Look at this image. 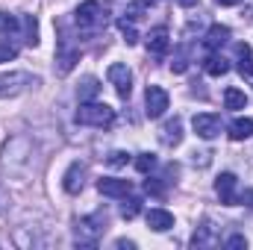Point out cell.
<instances>
[{"mask_svg": "<svg viewBox=\"0 0 253 250\" xmlns=\"http://www.w3.org/2000/svg\"><path fill=\"white\" fill-rule=\"evenodd\" d=\"M115 248H118V250H132V248H135V242H126V239H118V242H115Z\"/></svg>", "mask_w": 253, "mask_h": 250, "instance_id": "33", "label": "cell"}, {"mask_svg": "<svg viewBox=\"0 0 253 250\" xmlns=\"http://www.w3.org/2000/svg\"><path fill=\"white\" fill-rule=\"evenodd\" d=\"M168 106H171L168 91L159 88V85H147V91H144V115L147 118H162L168 112Z\"/></svg>", "mask_w": 253, "mask_h": 250, "instance_id": "5", "label": "cell"}, {"mask_svg": "<svg viewBox=\"0 0 253 250\" xmlns=\"http://www.w3.org/2000/svg\"><path fill=\"white\" fill-rule=\"evenodd\" d=\"M18 30H21V18H15L9 12H0V42L18 36Z\"/></svg>", "mask_w": 253, "mask_h": 250, "instance_id": "22", "label": "cell"}, {"mask_svg": "<svg viewBox=\"0 0 253 250\" xmlns=\"http://www.w3.org/2000/svg\"><path fill=\"white\" fill-rule=\"evenodd\" d=\"M144 191L153 194V197H162V194H165V188L159 186V180H147V183H144Z\"/></svg>", "mask_w": 253, "mask_h": 250, "instance_id": "31", "label": "cell"}, {"mask_svg": "<svg viewBox=\"0 0 253 250\" xmlns=\"http://www.w3.org/2000/svg\"><path fill=\"white\" fill-rule=\"evenodd\" d=\"M103 233H106V215H103V212H94V215H88V218H83V221L77 224L74 242H77V245L94 248V245L103 239Z\"/></svg>", "mask_w": 253, "mask_h": 250, "instance_id": "2", "label": "cell"}, {"mask_svg": "<svg viewBox=\"0 0 253 250\" xmlns=\"http://www.w3.org/2000/svg\"><path fill=\"white\" fill-rule=\"evenodd\" d=\"M224 106L233 109V112H239V109L248 106V94H245L242 88H233V85H230V88L224 91Z\"/></svg>", "mask_w": 253, "mask_h": 250, "instance_id": "21", "label": "cell"}, {"mask_svg": "<svg viewBox=\"0 0 253 250\" xmlns=\"http://www.w3.org/2000/svg\"><path fill=\"white\" fill-rule=\"evenodd\" d=\"M159 141L165 144V147H177L180 141H183V118H168L165 124L159 126Z\"/></svg>", "mask_w": 253, "mask_h": 250, "instance_id": "11", "label": "cell"}, {"mask_svg": "<svg viewBox=\"0 0 253 250\" xmlns=\"http://www.w3.org/2000/svg\"><path fill=\"white\" fill-rule=\"evenodd\" d=\"M203 71H206L209 77H224V74L230 71V62H227L221 53H209V56L203 59Z\"/></svg>", "mask_w": 253, "mask_h": 250, "instance_id": "19", "label": "cell"}, {"mask_svg": "<svg viewBox=\"0 0 253 250\" xmlns=\"http://www.w3.org/2000/svg\"><path fill=\"white\" fill-rule=\"evenodd\" d=\"M135 168H138L141 174H150V171L156 168V156H153V153H138V159H135Z\"/></svg>", "mask_w": 253, "mask_h": 250, "instance_id": "26", "label": "cell"}, {"mask_svg": "<svg viewBox=\"0 0 253 250\" xmlns=\"http://www.w3.org/2000/svg\"><path fill=\"white\" fill-rule=\"evenodd\" d=\"M144 39H147V50H150L153 56H165V53L171 50V36H168V30H165V27L150 30Z\"/></svg>", "mask_w": 253, "mask_h": 250, "instance_id": "13", "label": "cell"}, {"mask_svg": "<svg viewBox=\"0 0 253 250\" xmlns=\"http://www.w3.org/2000/svg\"><path fill=\"white\" fill-rule=\"evenodd\" d=\"M97 191L103 194V197H129V191H132V183L129 180H115V177H103V180H97Z\"/></svg>", "mask_w": 253, "mask_h": 250, "instance_id": "9", "label": "cell"}, {"mask_svg": "<svg viewBox=\"0 0 253 250\" xmlns=\"http://www.w3.org/2000/svg\"><path fill=\"white\" fill-rule=\"evenodd\" d=\"M106 162H109L112 168H124L126 162H129V153H124V150H112V153L106 156Z\"/></svg>", "mask_w": 253, "mask_h": 250, "instance_id": "29", "label": "cell"}, {"mask_svg": "<svg viewBox=\"0 0 253 250\" xmlns=\"http://www.w3.org/2000/svg\"><path fill=\"white\" fill-rule=\"evenodd\" d=\"M215 194L221 197L224 206H236V203H239V180H236V174L224 171V174L215 180Z\"/></svg>", "mask_w": 253, "mask_h": 250, "instance_id": "8", "label": "cell"}, {"mask_svg": "<svg viewBox=\"0 0 253 250\" xmlns=\"http://www.w3.org/2000/svg\"><path fill=\"white\" fill-rule=\"evenodd\" d=\"M236 68H239V74L253 85V50H251L248 42H239L236 44Z\"/></svg>", "mask_w": 253, "mask_h": 250, "instance_id": "14", "label": "cell"}, {"mask_svg": "<svg viewBox=\"0 0 253 250\" xmlns=\"http://www.w3.org/2000/svg\"><path fill=\"white\" fill-rule=\"evenodd\" d=\"M147 227H150L153 233H168V230L174 227V215H171L168 209H150V212H147Z\"/></svg>", "mask_w": 253, "mask_h": 250, "instance_id": "17", "label": "cell"}, {"mask_svg": "<svg viewBox=\"0 0 253 250\" xmlns=\"http://www.w3.org/2000/svg\"><path fill=\"white\" fill-rule=\"evenodd\" d=\"M118 30H121V36H124V42L129 44V47L138 42V33H135V21H129V18H121V21H118Z\"/></svg>", "mask_w": 253, "mask_h": 250, "instance_id": "24", "label": "cell"}, {"mask_svg": "<svg viewBox=\"0 0 253 250\" xmlns=\"http://www.w3.org/2000/svg\"><path fill=\"white\" fill-rule=\"evenodd\" d=\"M39 77L27 74V71H12V74H0V97H18L21 91H27L30 85H36Z\"/></svg>", "mask_w": 253, "mask_h": 250, "instance_id": "4", "label": "cell"}, {"mask_svg": "<svg viewBox=\"0 0 253 250\" xmlns=\"http://www.w3.org/2000/svg\"><path fill=\"white\" fill-rule=\"evenodd\" d=\"M62 186L68 194H77L80 188L85 186V165L83 162H71V168L65 171V177H62Z\"/></svg>", "mask_w": 253, "mask_h": 250, "instance_id": "15", "label": "cell"}, {"mask_svg": "<svg viewBox=\"0 0 253 250\" xmlns=\"http://www.w3.org/2000/svg\"><path fill=\"white\" fill-rule=\"evenodd\" d=\"M253 135V118H236L230 124V138L233 141H245Z\"/></svg>", "mask_w": 253, "mask_h": 250, "instance_id": "20", "label": "cell"}, {"mask_svg": "<svg viewBox=\"0 0 253 250\" xmlns=\"http://www.w3.org/2000/svg\"><path fill=\"white\" fill-rule=\"evenodd\" d=\"M138 212H141V200H138V197H129V200H126L124 197V203H121V218H124V221H132Z\"/></svg>", "mask_w": 253, "mask_h": 250, "instance_id": "25", "label": "cell"}, {"mask_svg": "<svg viewBox=\"0 0 253 250\" xmlns=\"http://www.w3.org/2000/svg\"><path fill=\"white\" fill-rule=\"evenodd\" d=\"M144 6H147V0H135V3H129L124 12V18H129V21H138L141 18V12H144Z\"/></svg>", "mask_w": 253, "mask_h": 250, "instance_id": "28", "label": "cell"}, {"mask_svg": "<svg viewBox=\"0 0 253 250\" xmlns=\"http://www.w3.org/2000/svg\"><path fill=\"white\" fill-rule=\"evenodd\" d=\"M215 3H218V6H239L242 0H215Z\"/></svg>", "mask_w": 253, "mask_h": 250, "instance_id": "34", "label": "cell"}, {"mask_svg": "<svg viewBox=\"0 0 253 250\" xmlns=\"http://www.w3.org/2000/svg\"><path fill=\"white\" fill-rule=\"evenodd\" d=\"M227 42H230V27H224V24H212V27L206 30V36H203V47H206L209 53L221 50Z\"/></svg>", "mask_w": 253, "mask_h": 250, "instance_id": "12", "label": "cell"}, {"mask_svg": "<svg viewBox=\"0 0 253 250\" xmlns=\"http://www.w3.org/2000/svg\"><path fill=\"white\" fill-rule=\"evenodd\" d=\"M74 121L83 126H100V129H109L115 124V109L106 106V103H97V100H83Z\"/></svg>", "mask_w": 253, "mask_h": 250, "instance_id": "1", "label": "cell"}, {"mask_svg": "<svg viewBox=\"0 0 253 250\" xmlns=\"http://www.w3.org/2000/svg\"><path fill=\"white\" fill-rule=\"evenodd\" d=\"M77 94H80V100H94L100 94V83L94 77H83V83L77 85Z\"/></svg>", "mask_w": 253, "mask_h": 250, "instance_id": "23", "label": "cell"}, {"mask_svg": "<svg viewBox=\"0 0 253 250\" xmlns=\"http://www.w3.org/2000/svg\"><path fill=\"white\" fill-rule=\"evenodd\" d=\"M186 68H189V56H186V50H177V53H174V62H171V71H174V74H183Z\"/></svg>", "mask_w": 253, "mask_h": 250, "instance_id": "30", "label": "cell"}, {"mask_svg": "<svg viewBox=\"0 0 253 250\" xmlns=\"http://www.w3.org/2000/svg\"><path fill=\"white\" fill-rule=\"evenodd\" d=\"M177 3H180L183 9H191V6H197V0H177Z\"/></svg>", "mask_w": 253, "mask_h": 250, "instance_id": "35", "label": "cell"}, {"mask_svg": "<svg viewBox=\"0 0 253 250\" xmlns=\"http://www.w3.org/2000/svg\"><path fill=\"white\" fill-rule=\"evenodd\" d=\"M56 62H59V74H68L74 65L80 62V47H74L68 36H62V39H59V53H56Z\"/></svg>", "mask_w": 253, "mask_h": 250, "instance_id": "10", "label": "cell"}, {"mask_svg": "<svg viewBox=\"0 0 253 250\" xmlns=\"http://www.w3.org/2000/svg\"><path fill=\"white\" fill-rule=\"evenodd\" d=\"M15 56H18V47H15L9 39H3V42H0V62H12Z\"/></svg>", "mask_w": 253, "mask_h": 250, "instance_id": "27", "label": "cell"}, {"mask_svg": "<svg viewBox=\"0 0 253 250\" xmlns=\"http://www.w3.org/2000/svg\"><path fill=\"white\" fill-rule=\"evenodd\" d=\"M191 126H194V132L200 135V138H206V141H212L215 135H221V115H215V112H197L194 118H191Z\"/></svg>", "mask_w": 253, "mask_h": 250, "instance_id": "6", "label": "cell"}, {"mask_svg": "<svg viewBox=\"0 0 253 250\" xmlns=\"http://www.w3.org/2000/svg\"><path fill=\"white\" fill-rule=\"evenodd\" d=\"M74 21L80 30H100L106 24V9L97 0H83L74 12Z\"/></svg>", "mask_w": 253, "mask_h": 250, "instance_id": "3", "label": "cell"}, {"mask_svg": "<svg viewBox=\"0 0 253 250\" xmlns=\"http://www.w3.org/2000/svg\"><path fill=\"white\" fill-rule=\"evenodd\" d=\"M18 36H21V42H24L27 47H36V44H39V21H36V15H21V30H18Z\"/></svg>", "mask_w": 253, "mask_h": 250, "instance_id": "16", "label": "cell"}, {"mask_svg": "<svg viewBox=\"0 0 253 250\" xmlns=\"http://www.w3.org/2000/svg\"><path fill=\"white\" fill-rule=\"evenodd\" d=\"M191 245L194 248H215L218 245V236H215V227L206 221V224H200L197 230H194V236H191Z\"/></svg>", "mask_w": 253, "mask_h": 250, "instance_id": "18", "label": "cell"}, {"mask_svg": "<svg viewBox=\"0 0 253 250\" xmlns=\"http://www.w3.org/2000/svg\"><path fill=\"white\" fill-rule=\"evenodd\" d=\"M224 248H248V239H245V236H230V239L224 242Z\"/></svg>", "mask_w": 253, "mask_h": 250, "instance_id": "32", "label": "cell"}, {"mask_svg": "<svg viewBox=\"0 0 253 250\" xmlns=\"http://www.w3.org/2000/svg\"><path fill=\"white\" fill-rule=\"evenodd\" d=\"M106 77H109V83L115 85V91H118V97H129L132 94V74H129V68L124 62H112L109 65V71H106Z\"/></svg>", "mask_w": 253, "mask_h": 250, "instance_id": "7", "label": "cell"}]
</instances>
